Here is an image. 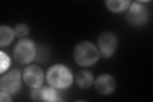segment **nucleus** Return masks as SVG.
I'll use <instances>...</instances> for the list:
<instances>
[{"label":"nucleus","mask_w":153,"mask_h":102,"mask_svg":"<svg viewBox=\"0 0 153 102\" xmlns=\"http://www.w3.org/2000/svg\"><path fill=\"white\" fill-rule=\"evenodd\" d=\"M46 80L49 86L59 91L64 90L68 89L72 84L74 75L68 66L57 63L48 69Z\"/></svg>","instance_id":"f257e3e1"},{"label":"nucleus","mask_w":153,"mask_h":102,"mask_svg":"<svg viewBox=\"0 0 153 102\" xmlns=\"http://www.w3.org/2000/svg\"><path fill=\"white\" fill-rule=\"evenodd\" d=\"M100 54L98 47L89 41L79 43L74 50V58L78 65L89 67L97 63Z\"/></svg>","instance_id":"f03ea898"},{"label":"nucleus","mask_w":153,"mask_h":102,"mask_svg":"<svg viewBox=\"0 0 153 102\" xmlns=\"http://www.w3.org/2000/svg\"><path fill=\"white\" fill-rule=\"evenodd\" d=\"M36 55V47L35 43L30 38H22L14 47V57L20 64H30L35 60Z\"/></svg>","instance_id":"7ed1b4c3"},{"label":"nucleus","mask_w":153,"mask_h":102,"mask_svg":"<svg viewBox=\"0 0 153 102\" xmlns=\"http://www.w3.org/2000/svg\"><path fill=\"white\" fill-rule=\"evenodd\" d=\"M126 19L131 25L141 26L144 25L149 19V11L144 4L140 2H131L128 8Z\"/></svg>","instance_id":"20e7f679"},{"label":"nucleus","mask_w":153,"mask_h":102,"mask_svg":"<svg viewBox=\"0 0 153 102\" xmlns=\"http://www.w3.org/2000/svg\"><path fill=\"white\" fill-rule=\"evenodd\" d=\"M22 77L21 71L14 68L9 71L0 79V88L11 95H16L21 89L22 84Z\"/></svg>","instance_id":"39448f33"},{"label":"nucleus","mask_w":153,"mask_h":102,"mask_svg":"<svg viewBox=\"0 0 153 102\" xmlns=\"http://www.w3.org/2000/svg\"><path fill=\"white\" fill-rule=\"evenodd\" d=\"M98 45L100 54L105 59L112 57L117 45L116 36L112 32L105 31L98 38Z\"/></svg>","instance_id":"423d86ee"},{"label":"nucleus","mask_w":153,"mask_h":102,"mask_svg":"<svg viewBox=\"0 0 153 102\" xmlns=\"http://www.w3.org/2000/svg\"><path fill=\"white\" fill-rule=\"evenodd\" d=\"M22 79L26 84L31 89L40 88L44 82V72L40 66L30 65L24 70Z\"/></svg>","instance_id":"0eeeda50"},{"label":"nucleus","mask_w":153,"mask_h":102,"mask_svg":"<svg viewBox=\"0 0 153 102\" xmlns=\"http://www.w3.org/2000/svg\"><path fill=\"white\" fill-rule=\"evenodd\" d=\"M95 89L98 93L103 95H108L112 93L117 86L114 77L107 74L99 75L94 81Z\"/></svg>","instance_id":"6e6552de"},{"label":"nucleus","mask_w":153,"mask_h":102,"mask_svg":"<svg viewBox=\"0 0 153 102\" xmlns=\"http://www.w3.org/2000/svg\"><path fill=\"white\" fill-rule=\"evenodd\" d=\"M76 84L82 89H88L94 84V76L91 72L88 70L79 71L75 78Z\"/></svg>","instance_id":"1a4fd4ad"},{"label":"nucleus","mask_w":153,"mask_h":102,"mask_svg":"<svg viewBox=\"0 0 153 102\" xmlns=\"http://www.w3.org/2000/svg\"><path fill=\"white\" fill-rule=\"evenodd\" d=\"M41 95L42 101L58 102L63 101L59 90L50 86L41 87Z\"/></svg>","instance_id":"9d476101"},{"label":"nucleus","mask_w":153,"mask_h":102,"mask_svg":"<svg viewBox=\"0 0 153 102\" xmlns=\"http://www.w3.org/2000/svg\"><path fill=\"white\" fill-rule=\"evenodd\" d=\"M131 3V1L130 0H109L105 1L109 10L116 13H122L127 10Z\"/></svg>","instance_id":"9b49d317"},{"label":"nucleus","mask_w":153,"mask_h":102,"mask_svg":"<svg viewBox=\"0 0 153 102\" xmlns=\"http://www.w3.org/2000/svg\"><path fill=\"white\" fill-rule=\"evenodd\" d=\"M16 36L14 30L10 27L2 25L0 27V46L4 47L8 46Z\"/></svg>","instance_id":"f8f14e48"},{"label":"nucleus","mask_w":153,"mask_h":102,"mask_svg":"<svg viewBox=\"0 0 153 102\" xmlns=\"http://www.w3.org/2000/svg\"><path fill=\"white\" fill-rule=\"evenodd\" d=\"M16 36L18 38H22L27 36L30 32V29L25 24H19L14 28Z\"/></svg>","instance_id":"ddd939ff"},{"label":"nucleus","mask_w":153,"mask_h":102,"mask_svg":"<svg viewBox=\"0 0 153 102\" xmlns=\"http://www.w3.org/2000/svg\"><path fill=\"white\" fill-rule=\"evenodd\" d=\"M10 64V58L6 53L1 51V70H0L1 74H3L4 72H5L9 68Z\"/></svg>","instance_id":"4468645a"},{"label":"nucleus","mask_w":153,"mask_h":102,"mask_svg":"<svg viewBox=\"0 0 153 102\" xmlns=\"http://www.w3.org/2000/svg\"><path fill=\"white\" fill-rule=\"evenodd\" d=\"M41 87H40V88L31 89L30 91V97L32 100L35 101H42L41 95Z\"/></svg>","instance_id":"2eb2a0df"},{"label":"nucleus","mask_w":153,"mask_h":102,"mask_svg":"<svg viewBox=\"0 0 153 102\" xmlns=\"http://www.w3.org/2000/svg\"><path fill=\"white\" fill-rule=\"evenodd\" d=\"M11 95L7 93L5 91H3L1 90V93H0V101L1 102H9L12 101L11 98Z\"/></svg>","instance_id":"dca6fc26"}]
</instances>
